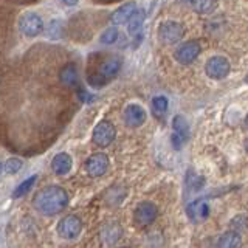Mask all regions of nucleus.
I'll return each mask as SVG.
<instances>
[{"label": "nucleus", "mask_w": 248, "mask_h": 248, "mask_svg": "<svg viewBox=\"0 0 248 248\" xmlns=\"http://www.w3.org/2000/svg\"><path fill=\"white\" fill-rule=\"evenodd\" d=\"M34 208L45 216H54L68 205V194L58 185L46 186L34 196Z\"/></svg>", "instance_id": "1"}, {"label": "nucleus", "mask_w": 248, "mask_h": 248, "mask_svg": "<svg viewBox=\"0 0 248 248\" xmlns=\"http://www.w3.org/2000/svg\"><path fill=\"white\" fill-rule=\"evenodd\" d=\"M185 36V27L180 22L175 20H166L158 25V39L165 45H175L183 39Z\"/></svg>", "instance_id": "2"}, {"label": "nucleus", "mask_w": 248, "mask_h": 248, "mask_svg": "<svg viewBox=\"0 0 248 248\" xmlns=\"http://www.w3.org/2000/svg\"><path fill=\"white\" fill-rule=\"evenodd\" d=\"M19 30L22 31V34H25L27 37H36L44 33L45 23L37 13L28 11V13H23L19 17Z\"/></svg>", "instance_id": "3"}, {"label": "nucleus", "mask_w": 248, "mask_h": 248, "mask_svg": "<svg viewBox=\"0 0 248 248\" xmlns=\"http://www.w3.org/2000/svg\"><path fill=\"white\" fill-rule=\"evenodd\" d=\"M189 140V124L183 115H175L172 120V135L170 143L175 151H180Z\"/></svg>", "instance_id": "4"}, {"label": "nucleus", "mask_w": 248, "mask_h": 248, "mask_svg": "<svg viewBox=\"0 0 248 248\" xmlns=\"http://www.w3.org/2000/svg\"><path fill=\"white\" fill-rule=\"evenodd\" d=\"M116 137V129L113 124L108 120H103L99 121L95 129H93V143L99 147H107L113 143V140Z\"/></svg>", "instance_id": "5"}, {"label": "nucleus", "mask_w": 248, "mask_h": 248, "mask_svg": "<svg viewBox=\"0 0 248 248\" xmlns=\"http://www.w3.org/2000/svg\"><path fill=\"white\" fill-rule=\"evenodd\" d=\"M158 216V208L152 202H141L134 211V222L137 227L144 228L155 222Z\"/></svg>", "instance_id": "6"}, {"label": "nucleus", "mask_w": 248, "mask_h": 248, "mask_svg": "<svg viewBox=\"0 0 248 248\" xmlns=\"http://www.w3.org/2000/svg\"><path fill=\"white\" fill-rule=\"evenodd\" d=\"M205 72L211 79H223L231 72V64L227 58L223 56H213L206 61Z\"/></svg>", "instance_id": "7"}, {"label": "nucleus", "mask_w": 248, "mask_h": 248, "mask_svg": "<svg viewBox=\"0 0 248 248\" xmlns=\"http://www.w3.org/2000/svg\"><path fill=\"white\" fill-rule=\"evenodd\" d=\"M81 231H82V222L78 216H73V214L65 216L64 219L59 220V223H58L59 236L65 240L76 239L81 234Z\"/></svg>", "instance_id": "8"}, {"label": "nucleus", "mask_w": 248, "mask_h": 248, "mask_svg": "<svg viewBox=\"0 0 248 248\" xmlns=\"http://www.w3.org/2000/svg\"><path fill=\"white\" fill-rule=\"evenodd\" d=\"M202 51V45L199 41H188L182 44L174 53V58L178 64L182 65H189L194 61L199 58V54Z\"/></svg>", "instance_id": "9"}, {"label": "nucleus", "mask_w": 248, "mask_h": 248, "mask_svg": "<svg viewBox=\"0 0 248 248\" xmlns=\"http://www.w3.org/2000/svg\"><path fill=\"white\" fill-rule=\"evenodd\" d=\"M209 213H211V208H209L206 199H197L186 206V216H188L189 220L194 223L206 220L209 217Z\"/></svg>", "instance_id": "10"}, {"label": "nucleus", "mask_w": 248, "mask_h": 248, "mask_svg": "<svg viewBox=\"0 0 248 248\" xmlns=\"http://www.w3.org/2000/svg\"><path fill=\"white\" fill-rule=\"evenodd\" d=\"M121 67H123V59L120 56H108L99 64L96 73L103 76L108 82V81H112L113 78L118 76V73L121 72Z\"/></svg>", "instance_id": "11"}, {"label": "nucleus", "mask_w": 248, "mask_h": 248, "mask_svg": "<svg viewBox=\"0 0 248 248\" xmlns=\"http://www.w3.org/2000/svg\"><path fill=\"white\" fill-rule=\"evenodd\" d=\"M108 169V157L106 154H93L85 161V170L90 177H101Z\"/></svg>", "instance_id": "12"}, {"label": "nucleus", "mask_w": 248, "mask_h": 248, "mask_svg": "<svg viewBox=\"0 0 248 248\" xmlns=\"http://www.w3.org/2000/svg\"><path fill=\"white\" fill-rule=\"evenodd\" d=\"M147 120V113L140 104H129L124 108V123L129 127H140L143 126Z\"/></svg>", "instance_id": "13"}, {"label": "nucleus", "mask_w": 248, "mask_h": 248, "mask_svg": "<svg viewBox=\"0 0 248 248\" xmlns=\"http://www.w3.org/2000/svg\"><path fill=\"white\" fill-rule=\"evenodd\" d=\"M72 166H73V160L65 152L56 154L53 157V160H51V169H53V172L56 174V175H65V174H68L70 170H72Z\"/></svg>", "instance_id": "14"}, {"label": "nucleus", "mask_w": 248, "mask_h": 248, "mask_svg": "<svg viewBox=\"0 0 248 248\" xmlns=\"http://www.w3.org/2000/svg\"><path fill=\"white\" fill-rule=\"evenodd\" d=\"M135 10H137L135 2L124 3L120 8H116V10L112 13L110 22L113 23V25H123V23H127V20L130 19V16L135 13Z\"/></svg>", "instance_id": "15"}, {"label": "nucleus", "mask_w": 248, "mask_h": 248, "mask_svg": "<svg viewBox=\"0 0 248 248\" xmlns=\"http://www.w3.org/2000/svg\"><path fill=\"white\" fill-rule=\"evenodd\" d=\"M59 81L67 85V87H76L78 82H79V72H78V67L73 62L62 67L59 72Z\"/></svg>", "instance_id": "16"}, {"label": "nucleus", "mask_w": 248, "mask_h": 248, "mask_svg": "<svg viewBox=\"0 0 248 248\" xmlns=\"http://www.w3.org/2000/svg\"><path fill=\"white\" fill-rule=\"evenodd\" d=\"M146 20V11L143 8H137L135 13L130 16V19L127 20V33L134 37L137 34L141 33V28L144 25Z\"/></svg>", "instance_id": "17"}, {"label": "nucleus", "mask_w": 248, "mask_h": 248, "mask_svg": "<svg viewBox=\"0 0 248 248\" xmlns=\"http://www.w3.org/2000/svg\"><path fill=\"white\" fill-rule=\"evenodd\" d=\"M217 248H242V237L239 231H227L217 240Z\"/></svg>", "instance_id": "18"}, {"label": "nucleus", "mask_w": 248, "mask_h": 248, "mask_svg": "<svg viewBox=\"0 0 248 248\" xmlns=\"http://www.w3.org/2000/svg\"><path fill=\"white\" fill-rule=\"evenodd\" d=\"M217 5H219V0H191L192 10L200 14H211Z\"/></svg>", "instance_id": "19"}, {"label": "nucleus", "mask_w": 248, "mask_h": 248, "mask_svg": "<svg viewBox=\"0 0 248 248\" xmlns=\"http://www.w3.org/2000/svg\"><path fill=\"white\" fill-rule=\"evenodd\" d=\"M45 31H46V36H48L50 39L58 41V39H61L62 36H64V20L51 19L48 22V25H46Z\"/></svg>", "instance_id": "20"}, {"label": "nucleus", "mask_w": 248, "mask_h": 248, "mask_svg": "<svg viewBox=\"0 0 248 248\" xmlns=\"http://www.w3.org/2000/svg\"><path fill=\"white\" fill-rule=\"evenodd\" d=\"M121 228L118 223H107L104 230H103V237L106 244H115L116 240L121 237Z\"/></svg>", "instance_id": "21"}, {"label": "nucleus", "mask_w": 248, "mask_h": 248, "mask_svg": "<svg viewBox=\"0 0 248 248\" xmlns=\"http://www.w3.org/2000/svg\"><path fill=\"white\" fill-rule=\"evenodd\" d=\"M168 107H169V101L166 96L160 95V96H155L152 99V112L157 118H163V116L166 115Z\"/></svg>", "instance_id": "22"}, {"label": "nucleus", "mask_w": 248, "mask_h": 248, "mask_svg": "<svg viewBox=\"0 0 248 248\" xmlns=\"http://www.w3.org/2000/svg\"><path fill=\"white\" fill-rule=\"evenodd\" d=\"M205 185V178L196 174L194 170H188L186 172V186L189 188V191H199L203 188Z\"/></svg>", "instance_id": "23"}, {"label": "nucleus", "mask_w": 248, "mask_h": 248, "mask_svg": "<svg viewBox=\"0 0 248 248\" xmlns=\"http://www.w3.org/2000/svg\"><path fill=\"white\" fill-rule=\"evenodd\" d=\"M36 182H37V175H31V177H28L27 180H23V182L17 186V188L14 189L13 197H14V199L23 197L25 194H28V192L31 191V188H33Z\"/></svg>", "instance_id": "24"}, {"label": "nucleus", "mask_w": 248, "mask_h": 248, "mask_svg": "<svg viewBox=\"0 0 248 248\" xmlns=\"http://www.w3.org/2000/svg\"><path fill=\"white\" fill-rule=\"evenodd\" d=\"M120 39V31L116 27H108L107 30H104V33L101 34L99 42L103 45H113L116 44V41Z\"/></svg>", "instance_id": "25"}, {"label": "nucleus", "mask_w": 248, "mask_h": 248, "mask_svg": "<svg viewBox=\"0 0 248 248\" xmlns=\"http://www.w3.org/2000/svg\"><path fill=\"white\" fill-rule=\"evenodd\" d=\"M22 166H23L22 160H20V158L13 157V158H8V160H6V163L3 165V170H5L6 174L14 175V174H17L19 170L22 169Z\"/></svg>", "instance_id": "26"}, {"label": "nucleus", "mask_w": 248, "mask_h": 248, "mask_svg": "<svg viewBox=\"0 0 248 248\" xmlns=\"http://www.w3.org/2000/svg\"><path fill=\"white\" fill-rule=\"evenodd\" d=\"M87 82L92 85V87H95V89H103L104 85L107 84V81L104 79V78L101 76V75H98L96 72L87 75Z\"/></svg>", "instance_id": "27"}, {"label": "nucleus", "mask_w": 248, "mask_h": 248, "mask_svg": "<svg viewBox=\"0 0 248 248\" xmlns=\"http://www.w3.org/2000/svg\"><path fill=\"white\" fill-rule=\"evenodd\" d=\"M231 227L232 228H237V230H245L247 228V225H248V217L244 216V214H239L236 216L234 219L231 220Z\"/></svg>", "instance_id": "28"}, {"label": "nucleus", "mask_w": 248, "mask_h": 248, "mask_svg": "<svg viewBox=\"0 0 248 248\" xmlns=\"http://www.w3.org/2000/svg\"><path fill=\"white\" fill-rule=\"evenodd\" d=\"M78 96H79V99L84 101V103H90V101H93V96L82 87H78Z\"/></svg>", "instance_id": "29"}, {"label": "nucleus", "mask_w": 248, "mask_h": 248, "mask_svg": "<svg viewBox=\"0 0 248 248\" xmlns=\"http://www.w3.org/2000/svg\"><path fill=\"white\" fill-rule=\"evenodd\" d=\"M62 2H64L67 6H75V5H78L79 0H62Z\"/></svg>", "instance_id": "30"}, {"label": "nucleus", "mask_w": 248, "mask_h": 248, "mask_svg": "<svg viewBox=\"0 0 248 248\" xmlns=\"http://www.w3.org/2000/svg\"><path fill=\"white\" fill-rule=\"evenodd\" d=\"M245 151H247V154H248V138L245 140Z\"/></svg>", "instance_id": "31"}, {"label": "nucleus", "mask_w": 248, "mask_h": 248, "mask_svg": "<svg viewBox=\"0 0 248 248\" xmlns=\"http://www.w3.org/2000/svg\"><path fill=\"white\" fill-rule=\"evenodd\" d=\"M2 172H3V163H0V175H2Z\"/></svg>", "instance_id": "32"}, {"label": "nucleus", "mask_w": 248, "mask_h": 248, "mask_svg": "<svg viewBox=\"0 0 248 248\" xmlns=\"http://www.w3.org/2000/svg\"><path fill=\"white\" fill-rule=\"evenodd\" d=\"M245 126H247V129H248V115L245 116Z\"/></svg>", "instance_id": "33"}, {"label": "nucleus", "mask_w": 248, "mask_h": 248, "mask_svg": "<svg viewBox=\"0 0 248 248\" xmlns=\"http://www.w3.org/2000/svg\"><path fill=\"white\" fill-rule=\"evenodd\" d=\"M123 248H129V247H123Z\"/></svg>", "instance_id": "34"}]
</instances>
